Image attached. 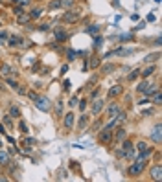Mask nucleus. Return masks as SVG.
Segmentation results:
<instances>
[{
    "mask_svg": "<svg viewBox=\"0 0 162 182\" xmlns=\"http://www.w3.org/2000/svg\"><path fill=\"white\" fill-rule=\"evenodd\" d=\"M98 31H100V26H96V24H94V26H88V28H87V33H90V35H96Z\"/></svg>",
    "mask_w": 162,
    "mask_h": 182,
    "instance_id": "24",
    "label": "nucleus"
},
{
    "mask_svg": "<svg viewBox=\"0 0 162 182\" xmlns=\"http://www.w3.org/2000/svg\"><path fill=\"white\" fill-rule=\"evenodd\" d=\"M74 120H76L74 112H68V114L65 116V129H66V131H70V129L74 127Z\"/></svg>",
    "mask_w": 162,
    "mask_h": 182,
    "instance_id": "9",
    "label": "nucleus"
},
{
    "mask_svg": "<svg viewBox=\"0 0 162 182\" xmlns=\"http://www.w3.org/2000/svg\"><path fill=\"white\" fill-rule=\"evenodd\" d=\"M138 75H140V70H138V68H135V70H133V74H129V77H127V79H129V81H133V79H136Z\"/></svg>",
    "mask_w": 162,
    "mask_h": 182,
    "instance_id": "31",
    "label": "nucleus"
},
{
    "mask_svg": "<svg viewBox=\"0 0 162 182\" xmlns=\"http://www.w3.org/2000/svg\"><path fill=\"white\" fill-rule=\"evenodd\" d=\"M131 39H133L131 33H125V35H122V37H120V41H131Z\"/></svg>",
    "mask_w": 162,
    "mask_h": 182,
    "instance_id": "39",
    "label": "nucleus"
},
{
    "mask_svg": "<svg viewBox=\"0 0 162 182\" xmlns=\"http://www.w3.org/2000/svg\"><path fill=\"white\" fill-rule=\"evenodd\" d=\"M103 107H105V100H96L94 97V103H92V107H90V114L98 116L103 110Z\"/></svg>",
    "mask_w": 162,
    "mask_h": 182,
    "instance_id": "4",
    "label": "nucleus"
},
{
    "mask_svg": "<svg viewBox=\"0 0 162 182\" xmlns=\"http://www.w3.org/2000/svg\"><path fill=\"white\" fill-rule=\"evenodd\" d=\"M149 85H151V83H147V81H146V83H142V85H140L136 90H138V92H144V90H146L147 87H149Z\"/></svg>",
    "mask_w": 162,
    "mask_h": 182,
    "instance_id": "34",
    "label": "nucleus"
},
{
    "mask_svg": "<svg viewBox=\"0 0 162 182\" xmlns=\"http://www.w3.org/2000/svg\"><path fill=\"white\" fill-rule=\"evenodd\" d=\"M55 39H57L59 43H63V41L68 39V33L63 30V28H57V30H55Z\"/></svg>",
    "mask_w": 162,
    "mask_h": 182,
    "instance_id": "11",
    "label": "nucleus"
},
{
    "mask_svg": "<svg viewBox=\"0 0 162 182\" xmlns=\"http://www.w3.org/2000/svg\"><path fill=\"white\" fill-rule=\"evenodd\" d=\"M77 55H79V52H76V50H68L66 52V57H68V61H74Z\"/></svg>",
    "mask_w": 162,
    "mask_h": 182,
    "instance_id": "23",
    "label": "nucleus"
},
{
    "mask_svg": "<svg viewBox=\"0 0 162 182\" xmlns=\"http://www.w3.org/2000/svg\"><path fill=\"white\" fill-rule=\"evenodd\" d=\"M118 112H120V105H118V103H112V105H109V109H107V118H111V120H112Z\"/></svg>",
    "mask_w": 162,
    "mask_h": 182,
    "instance_id": "8",
    "label": "nucleus"
},
{
    "mask_svg": "<svg viewBox=\"0 0 162 182\" xmlns=\"http://www.w3.org/2000/svg\"><path fill=\"white\" fill-rule=\"evenodd\" d=\"M100 65H101V59H100V57H92V59L88 61V66L92 68V70H94V68H100Z\"/></svg>",
    "mask_w": 162,
    "mask_h": 182,
    "instance_id": "19",
    "label": "nucleus"
},
{
    "mask_svg": "<svg viewBox=\"0 0 162 182\" xmlns=\"http://www.w3.org/2000/svg\"><path fill=\"white\" fill-rule=\"evenodd\" d=\"M114 136H116V140H125L127 132H125V129H123V127H118V129L114 131Z\"/></svg>",
    "mask_w": 162,
    "mask_h": 182,
    "instance_id": "16",
    "label": "nucleus"
},
{
    "mask_svg": "<svg viewBox=\"0 0 162 182\" xmlns=\"http://www.w3.org/2000/svg\"><path fill=\"white\" fill-rule=\"evenodd\" d=\"M13 13H15V15H20V13H24V11H22L20 6H15V8H13Z\"/></svg>",
    "mask_w": 162,
    "mask_h": 182,
    "instance_id": "40",
    "label": "nucleus"
},
{
    "mask_svg": "<svg viewBox=\"0 0 162 182\" xmlns=\"http://www.w3.org/2000/svg\"><path fill=\"white\" fill-rule=\"evenodd\" d=\"M111 140H112V131L103 127V129L100 131V134H98V142L103 145V144H111Z\"/></svg>",
    "mask_w": 162,
    "mask_h": 182,
    "instance_id": "3",
    "label": "nucleus"
},
{
    "mask_svg": "<svg viewBox=\"0 0 162 182\" xmlns=\"http://www.w3.org/2000/svg\"><path fill=\"white\" fill-rule=\"evenodd\" d=\"M114 68H116V65H111V63H109V65H103V66H101V72H105V74H111Z\"/></svg>",
    "mask_w": 162,
    "mask_h": 182,
    "instance_id": "21",
    "label": "nucleus"
},
{
    "mask_svg": "<svg viewBox=\"0 0 162 182\" xmlns=\"http://www.w3.org/2000/svg\"><path fill=\"white\" fill-rule=\"evenodd\" d=\"M153 103H155V105H160V103H162V94H160V90H157V92H155V100H153Z\"/></svg>",
    "mask_w": 162,
    "mask_h": 182,
    "instance_id": "27",
    "label": "nucleus"
},
{
    "mask_svg": "<svg viewBox=\"0 0 162 182\" xmlns=\"http://www.w3.org/2000/svg\"><path fill=\"white\" fill-rule=\"evenodd\" d=\"M30 15H28V13H20V15H17V22L19 24H28V22H30Z\"/></svg>",
    "mask_w": 162,
    "mask_h": 182,
    "instance_id": "15",
    "label": "nucleus"
},
{
    "mask_svg": "<svg viewBox=\"0 0 162 182\" xmlns=\"http://www.w3.org/2000/svg\"><path fill=\"white\" fill-rule=\"evenodd\" d=\"M19 127H20V131H22L24 134H28V125H26L24 122H20V123H19Z\"/></svg>",
    "mask_w": 162,
    "mask_h": 182,
    "instance_id": "36",
    "label": "nucleus"
},
{
    "mask_svg": "<svg viewBox=\"0 0 162 182\" xmlns=\"http://www.w3.org/2000/svg\"><path fill=\"white\" fill-rule=\"evenodd\" d=\"M87 101H88V100H79V101H77V105H79V109H81V110H85V109H87Z\"/></svg>",
    "mask_w": 162,
    "mask_h": 182,
    "instance_id": "33",
    "label": "nucleus"
},
{
    "mask_svg": "<svg viewBox=\"0 0 162 182\" xmlns=\"http://www.w3.org/2000/svg\"><path fill=\"white\" fill-rule=\"evenodd\" d=\"M2 120H4V123H6V125H9V127L13 125V122H11V118H9V116H2Z\"/></svg>",
    "mask_w": 162,
    "mask_h": 182,
    "instance_id": "38",
    "label": "nucleus"
},
{
    "mask_svg": "<svg viewBox=\"0 0 162 182\" xmlns=\"http://www.w3.org/2000/svg\"><path fill=\"white\" fill-rule=\"evenodd\" d=\"M39 30H41V31H48V30H50V24H41Z\"/></svg>",
    "mask_w": 162,
    "mask_h": 182,
    "instance_id": "42",
    "label": "nucleus"
},
{
    "mask_svg": "<svg viewBox=\"0 0 162 182\" xmlns=\"http://www.w3.org/2000/svg\"><path fill=\"white\" fill-rule=\"evenodd\" d=\"M131 147H133V142H129V140H125V142L122 144V149H123V151H127V149H131Z\"/></svg>",
    "mask_w": 162,
    "mask_h": 182,
    "instance_id": "32",
    "label": "nucleus"
},
{
    "mask_svg": "<svg viewBox=\"0 0 162 182\" xmlns=\"http://www.w3.org/2000/svg\"><path fill=\"white\" fill-rule=\"evenodd\" d=\"M0 88H2V85H0Z\"/></svg>",
    "mask_w": 162,
    "mask_h": 182,
    "instance_id": "50",
    "label": "nucleus"
},
{
    "mask_svg": "<svg viewBox=\"0 0 162 182\" xmlns=\"http://www.w3.org/2000/svg\"><path fill=\"white\" fill-rule=\"evenodd\" d=\"M101 44V37H96L94 39V46H100Z\"/></svg>",
    "mask_w": 162,
    "mask_h": 182,
    "instance_id": "45",
    "label": "nucleus"
},
{
    "mask_svg": "<svg viewBox=\"0 0 162 182\" xmlns=\"http://www.w3.org/2000/svg\"><path fill=\"white\" fill-rule=\"evenodd\" d=\"M100 125H101V122H96V123L92 125V131H96V129H100Z\"/></svg>",
    "mask_w": 162,
    "mask_h": 182,
    "instance_id": "46",
    "label": "nucleus"
},
{
    "mask_svg": "<svg viewBox=\"0 0 162 182\" xmlns=\"http://www.w3.org/2000/svg\"><path fill=\"white\" fill-rule=\"evenodd\" d=\"M6 41H8V31L2 30V31H0V46L6 44Z\"/></svg>",
    "mask_w": 162,
    "mask_h": 182,
    "instance_id": "26",
    "label": "nucleus"
},
{
    "mask_svg": "<svg viewBox=\"0 0 162 182\" xmlns=\"http://www.w3.org/2000/svg\"><path fill=\"white\" fill-rule=\"evenodd\" d=\"M158 57H160V53L157 52V53H153V55H147V57H146V61H147V63H153V61H157Z\"/></svg>",
    "mask_w": 162,
    "mask_h": 182,
    "instance_id": "29",
    "label": "nucleus"
},
{
    "mask_svg": "<svg viewBox=\"0 0 162 182\" xmlns=\"http://www.w3.org/2000/svg\"><path fill=\"white\" fill-rule=\"evenodd\" d=\"M149 175H151V178H153V180H160V178H162V166H160V164L153 166V167H151V171H149Z\"/></svg>",
    "mask_w": 162,
    "mask_h": 182,
    "instance_id": "7",
    "label": "nucleus"
},
{
    "mask_svg": "<svg viewBox=\"0 0 162 182\" xmlns=\"http://www.w3.org/2000/svg\"><path fill=\"white\" fill-rule=\"evenodd\" d=\"M87 123H88V116H87V114H81V118H79V125H77V127H79V131L85 129Z\"/></svg>",
    "mask_w": 162,
    "mask_h": 182,
    "instance_id": "18",
    "label": "nucleus"
},
{
    "mask_svg": "<svg viewBox=\"0 0 162 182\" xmlns=\"http://www.w3.org/2000/svg\"><path fill=\"white\" fill-rule=\"evenodd\" d=\"M81 18V13L77 11V9H68L65 15H63V22H66V24H74V22H77V20Z\"/></svg>",
    "mask_w": 162,
    "mask_h": 182,
    "instance_id": "1",
    "label": "nucleus"
},
{
    "mask_svg": "<svg viewBox=\"0 0 162 182\" xmlns=\"http://www.w3.org/2000/svg\"><path fill=\"white\" fill-rule=\"evenodd\" d=\"M33 103H35V107H37L39 110H43V112H48V110H50V107H52L50 100H48V97H44V96H37V100H35Z\"/></svg>",
    "mask_w": 162,
    "mask_h": 182,
    "instance_id": "2",
    "label": "nucleus"
},
{
    "mask_svg": "<svg viewBox=\"0 0 162 182\" xmlns=\"http://www.w3.org/2000/svg\"><path fill=\"white\" fill-rule=\"evenodd\" d=\"M11 48H17V46H22V43H24V39L20 37V35H11V37L6 41Z\"/></svg>",
    "mask_w": 162,
    "mask_h": 182,
    "instance_id": "5",
    "label": "nucleus"
},
{
    "mask_svg": "<svg viewBox=\"0 0 162 182\" xmlns=\"http://www.w3.org/2000/svg\"><path fill=\"white\" fill-rule=\"evenodd\" d=\"M74 4H76V0H61V8H66V9H70Z\"/></svg>",
    "mask_w": 162,
    "mask_h": 182,
    "instance_id": "20",
    "label": "nucleus"
},
{
    "mask_svg": "<svg viewBox=\"0 0 162 182\" xmlns=\"http://www.w3.org/2000/svg\"><path fill=\"white\" fill-rule=\"evenodd\" d=\"M9 112H11V116H13V118H19V116H20V110H19L17 107H15V105H11Z\"/></svg>",
    "mask_w": 162,
    "mask_h": 182,
    "instance_id": "28",
    "label": "nucleus"
},
{
    "mask_svg": "<svg viewBox=\"0 0 162 182\" xmlns=\"http://www.w3.org/2000/svg\"><path fill=\"white\" fill-rule=\"evenodd\" d=\"M26 94H28V97H30L31 101H35V100H37V96H39L37 92H26Z\"/></svg>",
    "mask_w": 162,
    "mask_h": 182,
    "instance_id": "37",
    "label": "nucleus"
},
{
    "mask_svg": "<svg viewBox=\"0 0 162 182\" xmlns=\"http://www.w3.org/2000/svg\"><path fill=\"white\" fill-rule=\"evenodd\" d=\"M122 92H123V88L120 87V85H114V87H111V88H109L107 97H109V100H114V97H118V96L122 94Z\"/></svg>",
    "mask_w": 162,
    "mask_h": 182,
    "instance_id": "6",
    "label": "nucleus"
},
{
    "mask_svg": "<svg viewBox=\"0 0 162 182\" xmlns=\"http://www.w3.org/2000/svg\"><path fill=\"white\" fill-rule=\"evenodd\" d=\"M155 20V15H147V22H153Z\"/></svg>",
    "mask_w": 162,
    "mask_h": 182,
    "instance_id": "47",
    "label": "nucleus"
},
{
    "mask_svg": "<svg viewBox=\"0 0 162 182\" xmlns=\"http://www.w3.org/2000/svg\"><path fill=\"white\" fill-rule=\"evenodd\" d=\"M136 147H138V151H140V153H144V151H147V149H151L146 142H138V144H136Z\"/></svg>",
    "mask_w": 162,
    "mask_h": 182,
    "instance_id": "22",
    "label": "nucleus"
},
{
    "mask_svg": "<svg viewBox=\"0 0 162 182\" xmlns=\"http://www.w3.org/2000/svg\"><path fill=\"white\" fill-rule=\"evenodd\" d=\"M77 101H79V100H77L76 96H72V97H70V101H68V105H70V107H76V105H77Z\"/></svg>",
    "mask_w": 162,
    "mask_h": 182,
    "instance_id": "35",
    "label": "nucleus"
},
{
    "mask_svg": "<svg viewBox=\"0 0 162 182\" xmlns=\"http://www.w3.org/2000/svg\"><path fill=\"white\" fill-rule=\"evenodd\" d=\"M0 134H6V129H4V125L0 123Z\"/></svg>",
    "mask_w": 162,
    "mask_h": 182,
    "instance_id": "48",
    "label": "nucleus"
},
{
    "mask_svg": "<svg viewBox=\"0 0 162 182\" xmlns=\"http://www.w3.org/2000/svg\"><path fill=\"white\" fill-rule=\"evenodd\" d=\"M15 2V6H20V8H24V6H30L31 0H13Z\"/></svg>",
    "mask_w": 162,
    "mask_h": 182,
    "instance_id": "25",
    "label": "nucleus"
},
{
    "mask_svg": "<svg viewBox=\"0 0 162 182\" xmlns=\"http://www.w3.org/2000/svg\"><path fill=\"white\" fill-rule=\"evenodd\" d=\"M15 72L9 65H0V75H4V77H9V75Z\"/></svg>",
    "mask_w": 162,
    "mask_h": 182,
    "instance_id": "10",
    "label": "nucleus"
},
{
    "mask_svg": "<svg viewBox=\"0 0 162 182\" xmlns=\"http://www.w3.org/2000/svg\"><path fill=\"white\" fill-rule=\"evenodd\" d=\"M155 74V65H147L142 72H140V75H142V77H149V75H153Z\"/></svg>",
    "mask_w": 162,
    "mask_h": 182,
    "instance_id": "12",
    "label": "nucleus"
},
{
    "mask_svg": "<svg viewBox=\"0 0 162 182\" xmlns=\"http://www.w3.org/2000/svg\"><path fill=\"white\" fill-rule=\"evenodd\" d=\"M151 140L155 144H160V123H157V127H155V131L151 132Z\"/></svg>",
    "mask_w": 162,
    "mask_h": 182,
    "instance_id": "13",
    "label": "nucleus"
},
{
    "mask_svg": "<svg viewBox=\"0 0 162 182\" xmlns=\"http://www.w3.org/2000/svg\"><path fill=\"white\" fill-rule=\"evenodd\" d=\"M0 24H2V22H0Z\"/></svg>",
    "mask_w": 162,
    "mask_h": 182,
    "instance_id": "51",
    "label": "nucleus"
},
{
    "mask_svg": "<svg viewBox=\"0 0 162 182\" xmlns=\"http://www.w3.org/2000/svg\"><path fill=\"white\" fill-rule=\"evenodd\" d=\"M28 15H30L31 20H35V18H39L41 15H43V9H41V8H35V9H31L30 13H28Z\"/></svg>",
    "mask_w": 162,
    "mask_h": 182,
    "instance_id": "17",
    "label": "nucleus"
},
{
    "mask_svg": "<svg viewBox=\"0 0 162 182\" xmlns=\"http://www.w3.org/2000/svg\"><path fill=\"white\" fill-rule=\"evenodd\" d=\"M0 147H2V140H0Z\"/></svg>",
    "mask_w": 162,
    "mask_h": 182,
    "instance_id": "49",
    "label": "nucleus"
},
{
    "mask_svg": "<svg viewBox=\"0 0 162 182\" xmlns=\"http://www.w3.org/2000/svg\"><path fill=\"white\" fill-rule=\"evenodd\" d=\"M98 92H100V88H94V92H92V94H90V100H94V97L98 96Z\"/></svg>",
    "mask_w": 162,
    "mask_h": 182,
    "instance_id": "44",
    "label": "nucleus"
},
{
    "mask_svg": "<svg viewBox=\"0 0 162 182\" xmlns=\"http://www.w3.org/2000/svg\"><path fill=\"white\" fill-rule=\"evenodd\" d=\"M15 90H17V92H19V94H20V96H24V94H26V92H28V90H26V88H24V87H17V88H15Z\"/></svg>",
    "mask_w": 162,
    "mask_h": 182,
    "instance_id": "41",
    "label": "nucleus"
},
{
    "mask_svg": "<svg viewBox=\"0 0 162 182\" xmlns=\"http://www.w3.org/2000/svg\"><path fill=\"white\" fill-rule=\"evenodd\" d=\"M116 156H118V158H125V151H123V149L116 151Z\"/></svg>",
    "mask_w": 162,
    "mask_h": 182,
    "instance_id": "43",
    "label": "nucleus"
},
{
    "mask_svg": "<svg viewBox=\"0 0 162 182\" xmlns=\"http://www.w3.org/2000/svg\"><path fill=\"white\" fill-rule=\"evenodd\" d=\"M9 153H6V151H0V166H9Z\"/></svg>",
    "mask_w": 162,
    "mask_h": 182,
    "instance_id": "14",
    "label": "nucleus"
},
{
    "mask_svg": "<svg viewBox=\"0 0 162 182\" xmlns=\"http://www.w3.org/2000/svg\"><path fill=\"white\" fill-rule=\"evenodd\" d=\"M33 144H35L33 138H24V140H22V145H26V147H31Z\"/></svg>",
    "mask_w": 162,
    "mask_h": 182,
    "instance_id": "30",
    "label": "nucleus"
}]
</instances>
